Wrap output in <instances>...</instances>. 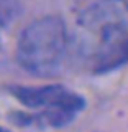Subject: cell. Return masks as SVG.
Here are the masks:
<instances>
[{
	"label": "cell",
	"instance_id": "3957f363",
	"mask_svg": "<svg viewBox=\"0 0 128 132\" xmlns=\"http://www.w3.org/2000/svg\"><path fill=\"white\" fill-rule=\"evenodd\" d=\"M12 94L23 106L38 109L43 121L54 127L69 124L84 107V99L63 86H13Z\"/></svg>",
	"mask_w": 128,
	"mask_h": 132
},
{
	"label": "cell",
	"instance_id": "277c9868",
	"mask_svg": "<svg viewBox=\"0 0 128 132\" xmlns=\"http://www.w3.org/2000/svg\"><path fill=\"white\" fill-rule=\"evenodd\" d=\"M18 0H0V25H7L18 15Z\"/></svg>",
	"mask_w": 128,
	"mask_h": 132
},
{
	"label": "cell",
	"instance_id": "5b68a950",
	"mask_svg": "<svg viewBox=\"0 0 128 132\" xmlns=\"http://www.w3.org/2000/svg\"><path fill=\"white\" fill-rule=\"evenodd\" d=\"M0 132H12V130H8V129H5V127L0 126Z\"/></svg>",
	"mask_w": 128,
	"mask_h": 132
},
{
	"label": "cell",
	"instance_id": "7a4b0ae2",
	"mask_svg": "<svg viewBox=\"0 0 128 132\" xmlns=\"http://www.w3.org/2000/svg\"><path fill=\"white\" fill-rule=\"evenodd\" d=\"M69 46L63 18L46 15L23 28L16 43L18 64L36 76H51L61 68Z\"/></svg>",
	"mask_w": 128,
	"mask_h": 132
},
{
	"label": "cell",
	"instance_id": "6da1fadb",
	"mask_svg": "<svg viewBox=\"0 0 128 132\" xmlns=\"http://www.w3.org/2000/svg\"><path fill=\"white\" fill-rule=\"evenodd\" d=\"M79 50L95 71L128 63V0H95L79 16Z\"/></svg>",
	"mask_w": 128,
	"mask_h": 132
}]
</instances>
